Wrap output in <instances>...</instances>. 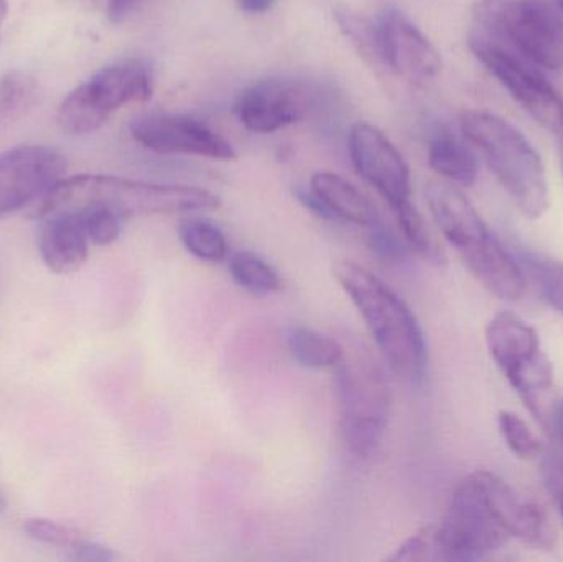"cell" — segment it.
<instances>
[{
  "label": "cell",
  "mask_w": 563,
  "mask_h": 562,
  "mask_svg": "<svg viewBox=\"0 0 563 562\" xmlns=\"http://www.w3.org/2000/svg\"><path fill=\"white\" fill-rule=\"evenodd\" d=\"M154 92V73L144 59H122L96 73L89 81L73 89L59 104L56 121L65 134H92L118 109L145 102Z\"/></svg>",
  "instance_id": "8992f818"
},
{
  "label": "cell",
  "mask_w": 563,
  "mask_h": 562,
  "mask_svg": "<svg viewBox=\"0 0 563 562\" xmlns=\"http://www.w3.org/2000/svg\"><path fill=\"white\" fill-rule=\"evenodd\" d=\"M3 507H5V504H3V498L0 497V511L3 510Z\"/></svg>",
  "instance_id": "ab89813d"
},
{
  "label": "cell",
  "mask_w": 563,
  "mask_h": 562,
  "mask_svg": "<svg viewBox=\"0 0 563 562\" xmlns=\"http://www.w3.org/2000/svg\"><path fill=\"white\" fill-rule=\"evenodd\" d=\"M221 200L203 188L147 184L112 175H76L59 180L35 208V217L102 207L121 218L214 210Z\"/></svg>",
  "instance_id": "6da1fadb"
},
{
  "label": "cell",
  "mask_w": 563,
  "mask_h": 562,
  "mask_svg": "<svg viewBox=\"0 0 563 562\" xmlns=\"http://www.w3.org/2000/svg\"><path fill=\"white\" fill-rule=\"evenodd\" d=\"M486 345L509 385L544 422L545 396L554 383V370L534 327L515 313H498L486 327Z\"/></svg>",
  "instance_id": "52a82bcc"
},
{
  "label": "cell",
  "mask_w": 563,
  "mask_h": 562,
  "mask_svg": "<svg viewBox=\"0 0 563 562\" xmlns=\"http://www.w3.org/2000/svg\"><path fill=\"white\" fill-rule=\"evenodd\" d=\"M499 431L512 454L519 459H536L542 454V444L525 419L515 412L503 411L498 416Z\"/></svg>",
  "instance_id": "83f0119b"
},
{
  "label": "cell",
  "mask_w": 563,
  "mask_h": 562,
  "mask_svg": "<svg viewBox=\"0 0 563 562\" xmlns=\"http://www.w3.org/2000/svg\"><path fill=\"white\" fill-rule=\"evenodd\" d=\"M472 26L542 71L563 69V0H478Z\"/></svg>",
  "instance_id": "277c9868"
},
{
  "label": "cell",
  "mask_w": 563,
  "mask_h": 562,
  "mask_svg": "<svg viewBox=\"0 0 563 562\" xmlns=\"http://www.w3.org/2000/svg\"><path fill=\"white\" fill-rule=\"evenodd\" d=\"M542 477H544L545 488L551 494L559 514L563 520V461L558 455H549L542 462Z\"/></svg>",
  "instance_id": "d6a6232c"
},
{
  "label": "cell",
  "mask_w": 563,
  "mask_h": 562,
  "mask_svg": "<svg viewBox=\"0 0 563 562\" xmlns=\"http://www.w3.org/2000/svg\"><path fill=\"white\" fill-rule=\"evenodd\" d=\"M333 274L363 317L389 368L407 382H422L429 352L420 323L409 306L360 264L340 261L334 264Z\"/></svg>",
  "instance_id": "7a4b0ae2"
},
{
  "label": "cell",
  "mask_w": 563,
  "mask_h": 562,
  "mask_svg": "<svg viewBox=\"0 0 563 562\" xmlns=\"http://www.w3.org/2000/svg\"><path fill=\"white\" fill-rule=\"evenodd\" d=\"M460 129L519 211L531 220L541 218L549 208L548 175L541 155L522 132L485 111L463 112Z\"/></svg>",
  "instance_id": "3957f363"
},
{
  "label": "cell",
  "mask_w": 563,
  "mask_h": 562,
  "mask_svg": "<svg viewBox=\"0 0 563 562\" xmlns=\"http://www.w3.org/2000/svg\"><path fill=\"white\" fill-rule=\"evenodd\" d=\"M334 370L341 438L351 455L369 459L379 449L389 421V388L376 363L361 353H344Z\"/></svg>",
  "instance_id": "5b68a950"
},
{
  "label": "cell",
  "mask_w": 563,
  "mask_h": 562,
  "mask_svg": "<svg viewBox=\"0 0 563 562\" xmlns=\"http://www.w3.org/2000/svg\"><path fill=\"white\" fill-rule=\"evenodd\" d=\"M236 3L244 13L260 15V13H266L274 9L277 0H236Z\"/></svg>",
  "instance_id": "d590c367"
},
{
  "label": "cell",
  "mask_w": 563,
  "mask_h": 562,
  "mask_svg": "<svg viewBox=\"0 0 563 562\" xmlns=\"http://www.w3.org/2000/svg\"><path fill=\"white\" fill-rule=\"evenodd\" d=\"M131 134L157 154H185L211 161H234L236 151L223 135L190 115L148 114L134 119Z\"/></svg>",
  "instance_id": "4fadbf2b"
},
{
  "label": "cell",
  "mask_w": 563,
  "mask_h": 562,
  "mask_svg": "<svg viewBox=\"0 0 563 562\" xmlns=\"http://www.w3.org/2000/svg\"><path fill=\"white\" fill-rule=\"evenodd\" d=\"M554 426L563 445V399L559 403L558 408H555Z\"/></svg>",
  "instance_id": "8d00e7d4"
},
{
  "label": "cell",
  "mask_w": 563,
  "mask_h": 562,
  "mask_svg": "<svg viewBox=\"0 0 563 562\" xmlns=\"http://www.w3.org/2000/svg\"><path fill=\"white\" fill-rule=\"evenodd\" d=\"M367 230V246L383 263L399 264L406 260L409 246L404 238L397 236L383 221L371 224Z\"/></svg>",
  "instance_id": "f546056e"
},
{
  "label": "cell",
  "mask_w": 563,
  "mask_h": 562,
  "mask_svg": "<svg viewBox=\"0 0 563 562\" xmlns=\"http://www.w3.org/2000/svg\"><path fill=\"white\" fill-rule=\"evenodd\" d=\"M144 0H109L108 16L112 23H122L139 10Z\"/></svg>",
  "instance_id": "e575fe53"
},
{
  "label": "cell",
  "mask_w": 563,
  "mask_h": 562,
  "mask_svg": "<svg viewBox=\"0 0 563 562\" xmlns=\"http://www.w3.org/2000/svg\"><path fill=\"white\" fill-rule=\"evenodd\" d=\"M519 264L538 284L545 302L563 317V263L532 251H519Z\"/></svg>",
  "instance_id": "484cf974"
},
{
  "label": "cell",
  "mask_w": 563,
  "mask_h": 562,
  "mask_svg": "<svg viewBox=\"0 0 563 562\" xmlns=\"http://www.w3.org/2000/svg\"><path fill=\"white\" fill-rule=\"evenodd\" d=\"M73 550V560L82 561V562H108L115 560V554L112 553L109 548L101 547V544L96 543H86V541H81V543L76 544Z\"/></svg>",
  "instance_id": "836d02e7"
},
{
  "label": "cell",
  "mask_w": 563,
  "mask_h": 562,
  "mask_svg": "<svg viewBox=\"0 0 563 562\" xmlns=\"http://www.w3.org/2000/svg\"><path fill=\"white\" fill-rule=\"evenodd\" d=\"M336 19L344 35L356 46L357 52L364 56V59L376 68H383L379 55V38H377L374 19H364L360 13L351 12L347 9L338 10Z\"/></svg>",
  "instance_id": "4316f807"
},
{
  "label": "cell",
  "mask_w": 563,
  "mask_h": 562,
  "mask_svg": "<svg viewBox=\"0 0 563 562\" xmlns=\"http://www.w3.org/2000/svg\"><path fill=\"white\" fill-rule=\"evenodd\" d=\"M435 530L445 561H479L501 550L509 540L475 472L456 485L445 517Z\"/></svg>",
  "instance_id": "9c48e42d"
},
{
  "label": "cell",
  "mask_w": 563,
  "mask_h": 562,
  "mask_svg": "<svg viewBox=\"0 0 563 562\" xmlns=\"http://www.w3.org/2000/svg\"><path fill=\"white\" fill-rule=\"evenodd\" d=\"M23 530L32 540L49 544V547L75 548L82 541L81 535L75 528L45 520V518H33V520L26 521Z\"/></svg>",
  "instance_id": "1f68e13d"
},
{
  "label": "cell",
  "mask_w": 563,
  "mask_h": 562,
  "mask_svg": "<svg viewBox=\"0 0 563 562\" xmlns=\"http://www.w3.org/2000/svg\"><path fill=\"white\" fill-rule=\"evenodd\" d=\"M284 340L291 359L305 368H334L346 353L336 340L303 326L288 327Z\"/></svg>",
  "instance_id": "44dd1931"
},
{
  "label": "cell",
  "mask_w": 563,
  "mask_h": 562,
  "mask_svg": "<svg viewBox=\"0 0 563 562\" xmlns=\"http://www.w3.org/2000/svg\"><path fill=\"white\" fill-rule=\"evenodd\" d=\"M7 19V0H0V40H2L3 23Z\"/></svg>",
  "instance_id": "74e56055"
},
{
  "label": "cell",
  "mask_w": 563,
  "mask_h": 562,
  "mask_svg": "<svg viewBox=\"0 0 563 562\" xmlns=\"http://www.w3.org/2000/svg\"><path fill=\"white\" fill-rule=\"evenodd\" d=\"M185 250L205 263H221L228 257V240L220 228L201 218H187L178 227Z\"/></svg>",
  "instance_id": "603a6c76"
},
{
  "label": "cell",
  "mask_w": 563,
  "mask_h": 562,
  "mask_svg": "<svg viewBox=\"0 0 563 562\" xmlns=\"http://www.w3.org/2000/svg\"><path fill=\"white\" fill-rule=\"evenodd\" d=\"M559 134V158H561V168H562V175H563V125L561 128V131L558 132Z\"/></svg>",
  "instance_id": "f35d334b"
},
{
  "label": "cell",
  "mask_w": 563,
  "mask_h": 562,
  "mask_svg": "<svg viewBox=\"0 0 563 562\" xmlns=\"http://www.w3.org/2000/svg\"><path fill=\"white\" fill-rule=\"evenodd\" d=\"M429 164L437 174L462 187H472L478 178V161L468 142L449 129H440L430 139Z\"/></svg>",
  "instance_id": "ffe728a7"
},
{
  "label": "cell",
  "mask_w": 563,
  "mask_h": 562,
  "mask_svg": "<svg viewBox=\"0 0 563 562\" xmlns=\"http://www.w3.org/2000/svg\"><path fill=\"white\" fill-rule=\"evenodd\" d=\"M75 213L81 218L89 243L96 244V246H109L121 234L122 218L108 208L89 207L75 211Z\"/></svg>",
  "instance_id": "f1b7e54d"
},
{
  "label": "cell",
  "mask_w": 563,
  "mask_h": 562,
  "mask_svg": "<svg viewBox=\"0 0 563 562\" xmlns=\"http://www.w3.org/2000/svg\"><path fill=\"white\" fill-rule=\"evenodd\" d=\"M427 201L437 227L456 253H465L492 236L488 224L459 188L430 184L427 187Z\"/></svg>",
  "instance_id": "2e32d148"
},
{
  "label": "cell",
  "mask_w": 563,
  "mask_h": 562,
  "mask_svg": "<svg viewBox=\"0 0 563 562\" xmlns=\"http://www.w3.org/2000/svg\"><path fill=\"white\" fill-rule=\"evenodd\" d=\"M397 221H399L400 231H402L404 241L410 251L422 257L427 263L433 266H443L445 264V254L442 247L437 244L423 221L422 214L419 213L416 207L409 201L394 208Z\"/></svg>",
  "instance_id": "d4e9b609"
},
{
  "label": "cell",
  "mask_w": 563,
  "mask_h": 562,
  "mask_svg": "<svg viewBox=\"0 0 563 562\" xmlns=\"http://www.w3.org/2000/svg\"><path fill=\"white\" fill-rule=\"evenodd\" d=\"M321 101L323 91L313 82L269 78L244 89L234 104V112L250 131L274 134L313 114Z\"/></svg>",
  "instance_id": "30bf717a"
},
{
  "label": "cell",
  "mask_w": 563,
  "mask_h": 562,
  "mask_svg": "<svg viewBox=\"0 0 563 562\" xmlns=\"http://www.w3.org/2000/svg\"><path fill=\"white\" fill-rule=\"evenodd\" d=\"M38 251L52 273L71 274L88 260L89 240L81 218L75 211H58L43 217Z\"/></svg>",
  "instance_id": "ac0fdd59"
},
{
  "label": "cell",
  "mask_w": 563,
  "mask_h": 562,
  "mask_svg": "<svg viewBox=\"0 0 563 562\" xmlns=\"http://www.w3.org/2000/svg\"><path fill=\"white\" fill-rule=\"evenodd\" d=\"M468 46L486 71L495 76L538 124L555 134L561 131L563 101L541 68L473 26H470Z\"/></svg>",
  "instance_id": "ba28073f"
},
{
  "label": "cell",
  "mask_w": 563,
  "mask_h": 562,
  "mask_svg": "<svg viewBox=\"0 0 563 562\" xmlns=\"http://www.w3.org/2000/svg\"><path fill=\"white\" fill-rule=\"evenodd\" d=\"M389 561H445L435 527H426L404 541Z\"/></svg>",
  "instance_id": "4dcf8cb0"
},
{
  "label": "cell",
  "mask_w": 563,
  "mask_h": 562,
  "mask_svg": "<svg viewBox=\"0 0 563 562\" xmlns=\"http://www.w3.org/2000/svg\"><path fill=\"white\" fill-rule=\"evenodd\" d=\"M347 151L360 177L376 188L393 210L410 200L409 165L383 131L356 122L347 137Z\"/></svg>",
  "instance_id": "5bb4252c"
},
{
  "label": "cell",
  "mask_w": 563,
  "mask_h": 562,
  "mask_svg": "<svg viewBox=\"0 0 563 562\" xmlns=\"http://www.w3.org/2000/svg\"><path fill=\"white\" fill-rule=\"evenodd\" d=\"M311 190L324 201L338 223H353L369 228L380 220L376 207L369 198L340 175L331 172H318L311 178Z\"/></svg>",
  "instance_id": "d6986e66"
},
{
  "label": "cell",
  "mask_w": 563,
  "mask_h": 562,
  "mask_svg": "<svg viewBox=\"0 0 563 562\" xmlns=\"http://www.w3.org/2000/svg\"><path fill=\"white\" fill-rule=\"evenodd\" d=\"M234 283L254 296H269L280 290L282 280L276 267L253 251H238L230 257Z\"/></svg>",
  "instance_id": "7402d4cb"
},
{
  "label": "cell",
  "mask_w": 563,
  "mask_h": 562,
  "mask_svg": "<svg viewBox=\"0 0 563 562\" xmlns=\"http://www.w3.org/2000/svg\"><path fill=\"white\" fill-rule=\"evenodd\" d=\"M383 69L409 81L427 86L442 71V58L430 40L400 10L384 9L374 16Z\"/></svg>",
  "instance_id": "8fae6325"
},
{
  "label": "cell",
  "mask_w": 563,
  "mask_h": 562,
  "mask_svg": "<svg viewBox=\"0 0 563 562\" xmlns=\"http://www.w3.org/2000/svg\"><path fill=\"white\" fill-rule=\"evenodd\" d=\"M475 474L488 498L493 514L509 538H516L539 550L554 548V527L541 505L522 497L508 482L493 472L478 471Z\"/></svg>",
  "instance_id": "9a60e30c"
},
{
  "label": "cell",
  "mask_w": 563,
  "mask_h": 562,
  "mask_svg": "<svg viewBox=\"0 0 563 562\" xmlns=\"http://www.w3.org/2000/svg\"><path fill=\"white\" fill-rule=\"evenodd\" d=\"M65 170V157L43 145H20L0 154V218L42 200Z\"/></svg>",
  "instance_id": "7c38bea8"
},
{
  "label": "cell",
  "mask_w": 563,
  "mask_h": 562,
  "mask_svg": "<svg viewBox=\"0 0 563 562\" xmlns=\"http://www.w3.org/2000/svg\"><path fill=\"white\" fill-rule=\"evenodd\" d=\"M460 257L493 296L503 300L521 299L526 290L525 269L495 234L460 254Z\"/></svg>",
  "instance_id": "e0dca14e"
},
{
  "label": "cell",
  "mask_w": 563,
  "mask_h": 562,
  "mask_svg": "<svg viewBox=\"0 0 563 562\" xmlns=\"http://www.w3.org/2000/svg\"><path fill=\"white\" fill-rule=\"evenodd\" d=\"M38 96V85L25 71H9L0 75V129L22 118Z\"/></svg>",
  "instance_id": "cb8c5ba5"
}]
</instances>
